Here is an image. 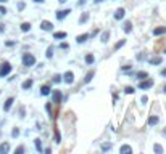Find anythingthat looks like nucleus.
Wrapping results in <instances>:
<instances>
[{"mask_svg": "<svg viewBox=\"0 0 166 154\" xmlns=\"http://www.w3.org/2000/svg\"><path fill=\"white\" fill-rule=\"evenodd\" d=\"M98 2H103V0H95V3H98Z\"/></svg>", "mask_w": 166, "mask_h": 154, "instance_id": "49530a36", "label": "nucleus"}, {"mask_svg": "<svg viewBox=\"0 0 166 154\" xmlns=\"http://www.w3.org/2000/svg\"><path fill=\"white\" fill-rule=\"evenodd\" d=\"M55 141L60 143V132H58V130H55Z\"/></svg>", "mask_w": 166, "mask_h": 154, "instance_id": "7c9ffc66", "label": "nucleus"}, {"mask_svg": "<svg viewBox=\"0 0 166 154\" xmlns=\"http://www.w3.org/2000/svg\"><path fill=\"white\" fill-rule=\"evenodd\" d=\"M161 34H166V27L165 26H160V27H155L153 29V35H161Z\"/></svg>", "mask_w": 166, "mask_h": 154, "instance_id": "6e6552de", "label": "nucleus"}, {"mask_svg": "<svg viewBox=\"0 0 166 154\" xmlns=\"http://www.w3.org/2000/svg\"><path fill=\"white\" fill-rule=\"evenodd\" d=\"M58 2H60V3H65V2H68V0H58Z\"/></svg>", "mask_w": 166, "mask_h": 154, "instance_id": "c03bdc74", "label": "nucleus"}, {"mask_svg": "<svg viewBox=\"0 0 166 154\" xmlns=\"http://www.w3.org/2000/svg\"><path fill=\"white\" fill-rule=\"evenodd\" d=\"M13 98H8L7 101H5V104H3V111H10V108H12V104H13Z\"/></svg>", "mask_w": 166, "mask_h": 154, "instance_id": "9b49d317", "label": "nucleus"}, {"mask_svg": "<svg viewBox=\"0 0 166 154\" xmlns=\"http://www.w3.org/2000/svg\"><path fill=\"white\" fill-rule=\"evenodd\" d=\"M33 79H28V80L24 82V84H23V90H29L31 88V87H33Z\"/></svg>", "mask_w": 166, "mask_h": 154, "instance_id": "dca6fc26", "label": "nucleus"}, {"mask_svg": "<svg viewBox=\"0 0 166 154\" xmlns=\"http://www.w3.org/2000/svg\"><path fill=\"white\" fill-rule=\"evenodd\" d=\"M124 15H126L124 8H118L116 13H115V19H123V18H124Z\"/></svg>", "mask_w": 166, "mask_h": 154, "instance_id": "1a4fd4ad", "label": "nucleus"}, {"mask_svg": "<svg viewBox=\"0 0 166 154\" xmlns=\"http://www.w3.org/2000/svg\"><path fill=\"white\" fill-rule=\"evenodd\" d=\"M153 87V80L152 79H144V80L139 84V88L140 90H147V88H152Z\"/></svg>", "mask_w": 166, "mask_h": 154, "instance_id": "7ed1b4c3", "label": "nucleus"}, {"mask_svg": "<svg viewBox=\"0 0 166 154\" xmlns=\"http://www.w3.org/2000/svg\"><path fill=\"white\" fill-rule=\"evenodd\" d=\"M60 80H61V76H55V77H53V82H55V84H58Z\"/></svg>", "mask_w": 166, "mask_h": 154, "instance_id": "72a5a7b5", "label": "nucleus"}, {"mask_svg": "<svg viewBox=\"0 0 166 154\" xmlns=\"http://www.w3.org/2000/svg\"><path fill=\"white\" fill-rule=\"evenodd\" d=\"M108 39H110V31H106V32H103V35H102V42H103V44H106V42H108Z\"/></svg>", "mask_w": 166, "mask_h": 154, "instance_id": "4be33fe9", "label": "nucleus"}, {"mask_svg": "<svg viewBox=\"0 0 166 154\" xmlns=\"http://www.w3.org/2000/svg\"><path fill=\"white\" fill-rule=\"evenodd\" d=\"M34 2H37V3H42V2H44V0H34Z\"/></svg>", "mask_w": 166, "mask_h": 154, "instance_id": "37998d69", "label": "nucleus"}, {"mask_svg": "<svg viewBox=\"0 0 166 154\" xmlns=\"http://www.w3.org/2000/svg\"><path fill=\"white\" fill-rule=\"evenodd\" d=\"M10 151V143H2L0 145V154H7Z\"/></svg>", "mask_w": 166, "mask_h": 154, "instance_id": "9d476101", "label": "nucleus"}, {"mask_svg": "<svg viewBox=\"0 0 166 154\" xmlns=\"http://www.w3.org/2000/svg\"><path fill=\"white\" fill-rule=\"evenodd\" d=\"M41 27H42V31H53V24L50 21H42Z\"/></svg>", "mask_w": 166, "mask_h": 154, "instance_id": "423d86ee", "label": "nucleus"}, {"mask_svg": "<svg viewBox=\"0 0 166 154\" xmlns=\"http://www.w3.org/2000/svg\"><path fill=\"white\" fill-rule=\"evenodd\" d=\"M3 31H5V26H3V24H0V34L3 32Z\"/></svg>", "mask_w": 166, "mask_h": 154, "instance_id": "ea45409f", "label": "nucleus"}, {"mask_svg": "<svg viewBox=\"0 0 166 154\" xmlns=\"http://www.w3.org/2000/svg\"><path fill=\"white\" fill-rule=\"evenodd\" d=\"M66 37V32H55L53 34V39H57V40H61V39H65Z\"/></svg>", "mask_w": 166, "mask_h": 154, "instance_id": "a211bd4d", "label": "nucleus"}, {"mask_svg": "<svg viewBox=\"0 0 166 154\" xmlns=\"http://www.w3.org/2000/svg\"><path fill=\"white\" fill-rule=\"evenodd\" d=\"M15 153H16V154H20V153H24V146H18Z\"/></svg>", "mask_w": 166, "mask_h": 154, "instance_id": "c756f323", "label": "nucleus"}, {"mask_svg": "<svg viewBox=\"0 0 166 154\" xmlns=\"http://www.w3.org/2000/svg\"><path fill=\"white\" fill-rule=\"evenodd\" d=\"M61 98H63V95H61V90H55L52 93V100H53V103H61Z\"/></svg>", "mask_w": 166, "mask_h": 154, "instance_id": "20e7f679", "label": "nucleus"}, {"mask_svg": "<svg viewBox=\"0 0 166 154\" xmlns=\"http://www.w3.org/2000/svg\"><path fill=\"white\" fill-rule=\"evenodd\" d=\"M69 13H71V10H63V11H58V13H57V19H60V21L65 19Z\"/></svg>", "mask_w": 166, "mask_h": 154, "instance_id": "0eeeda50", "label": "nucleus"}, {"mask_svg": "<svg viewBox=\"0 0 166 154\" xmlns=\"http://www.w3.org/2000/svg\"><path fill=\"white\" fill-rule=\"evenodd\" d=\"M63 80H65L66 84H73V80H74V74L71 72V71H66V72L63 74Z\"/></svg>", "mask_w": 166, "mask_h": 154, "instance_id": "39448f33", "label": "nucleus"}, {"mask_svg": "<svg viewBox=\"0 0 166 154\" xmlns=\"http://www.w3.org/2000/svg\"><path fill=\"white\" fill-rule=\"evenodd\" d=\"M18 135H20V130H18V129H13V132H12V137H13V138H16Z\"/></svg>", "mask_w": 166, "mask_h": 154, "instance_id": "c85d7f7f", "label": "nucleus"}, {"mask_svg": "<svg viewBox=\"0 0 166 154\" xmlns=\"http://www.w3.org/2000/svg\"><path fill=\"white\" fill-rule=\"evenodd\" d=\"M123 29H124L126 34H129L131 31H132V23H131V21H126V23H124V27H123Z\"/></svg>", "mask_w": 166, "mask_h": 154, "instance_id": "f8f14e48", "label": "nucleus"}, {"mask_svg": "<svg viewBox=\"0 0 166 154\" xmlns=\"http://www.w3.org/2000/svg\"><path fill=\"white\" fill-rule=\"evenodd\" d=\"M5 45H7V47H13V45H15V42H5Z\"/></svg>", "mask_w": 166, "mask_h": 154, "instance_id": "e433bc0d", "label": "nucleus"}, {"mask_svg": "<svg viewBox=\"0 0 166 154\" xmlns=\"http://www.w3.org/2000/svg\"><path fill=\"white\" fill-rule=\"evenodd\" d=\"M60 48H68V44H66V42H63V44H60Z\"/></svg>", "mask_w": 166, "mask_h": 154, "instance_id": "c9c22d12", "label": "nucleus"}, {"mask_svg": "<svg viewBox=\"0 0 166 154\" xmlns=\"http://www.w3.org/2000/svg\"><path fill=\"white\" fill-rule=\"evenodd\" d=\"M163 93H166V85H163Z\"/></svg>", "mask_w": 166, "mask_h": 154, "instance_id": "79ce46f5", "label": "nucleus"}, {"mask_svg": "<svg viewBox=\"0 0 166 154\" xmlns=\"http://www.w3.org/2000/svg\"><path fill=\"white\" fill-rule=\"evenodd\" d=\"M153 151H155V153H158V154H160V153H163V148H161V146H160V145H155Z\"/></svg>", "mask_w": 166, "mask_h": 154, "instance_id": "cd10ccee", "label": "nucleus"}, {"mask_svg": "<svg viewBox=\"0 0 166 154\" xmlns=\"http://www.w3.org/2000/svg\"><path fill=\"white\" fill-rule=\"evenodd\" d=\"M10 72H12V64L10 63H3V64L0 66V77L8 76Z\"/></svg>", "mask_w": 166, "mask_h": 154, "instance_id": "f03ea898", "label": "nucleus"}, {"mask_svg": "<svg viewBox=\"0 0 166 154\" xmlns=\"http://www.w3.org/2000/svg\"><path fill=\"white\" fill-rule=\"evenodd\" d=\"M147 101H148V98H147V96H142V103H144V104H145Z\"/></svg>", "mask_w": 166, "mask_h": 154, "instance_id": "4c0bfd02", "label": "nucleus"}, {"mask_svg": "<svg viewBox=\"0 0 166 154\" xmlns=\"http://www.w3.org/2000/svg\"><path fill=\"white\" fill-rule=\"evenodd\" d=\"M5 2H7V0H0V3H5Z\"/></svg>", "mask_w": 166, "mask_h": 154, "instance_id": "a18cd8bd", "label": "nucleus"}, {"mask_svg": "<svg viewBox=\"0 0 166 154\" xmlns=\"http://www.w3.org/2000/svg\"><path fill=\"white\" fill-rule=\"evenodd\" d=\"M124 44H126V39H123V40H119V42H118L116 45H115V50H119V48H121V47H123V45H124Z\"/></svg>", "mask_w": 166, "mask_h": 154, "instance_id": "393cba45", "label": "nucleus"}, {"mask_svg": "<svg viewBox=\"0 0 166 154\" xmlns=\"http://www.w3.org/2000/svg\"><path fill=\"white\" fill-rule=\"evenodd\" d=\"M158 121H160V119H158L157 116H150L148 117V125H157Z\"/></svg>", "mask_w": 166, "mask_h": 154, "instance_id": "4468645a", "label": "nucleus"}, {"mask_svg": "<svg viewBox=\"0 0 166 154\" xmlns=\"http://www.w3.org/2000/svg\"><path fill=\"white\" fill-rule=\"evenodd\" d=\"M36 148H37V151H39V153H42V145H41V140H36Z\"/></svg>", "mask_w": 166, "mask_h": 154, "instance_id": "bb28decb", "label": "nucleus"}, {"mask_svg": "<svg viewBox=\"0 0 166 154\" xmlns=\"http://www.w3.org/2000/svg\"><path fill=\"white\" fill-rule=\"evenodd\" d=\"M110 146H111V145H103V151H106V149H110Z\"/></svg>", "mask_w": 166, "mask_h": 154, "instance_id": "58836bf2", "label": "nucleus"}, {"mask_svg": "<svg viewBox=\"0 0 166 154\" xmlns=\"http://www.w3.org/2000/svg\"><path fill=\"white\" fill-rule=\"evenodd\" d=\"M50 92H52V88H50V85H42V88H41V93L44 95V96H45V95H49Z\"/></svg>", "mask_w": 166, "mask_h": 154, "instance_id": "ddd939ff", "label": "nucleus"}, {"mask_svg": "<svg viewBox=\"0 0 166 154\" xmlns=\"http://www.w3.org/2000/svg\"><path fill=\"white\" fill-rule=\"evenodd\" d=\"M7 13V8L5 7H0V15H5Z\"/></svg>", "mask_w": 166, "mask_h": 154, "instance_id": "f704fd0d", "label": "nucleus"}, {"mask_svg": "<svg viewBox=\"0 0 166 154\" xmlns=\"http://www.w3.org/2000/svg\"><path fill=\"white\" fill-rule=\"evenodd\" d=\"M136 77H137L139 80H144V79H147V77H148V74H147L145 71H140V72L136 74Z\"/></svg>", "mask_w": 166, "mask_h": 154, "instance_id": "2eb2a0df", "label": "nucleus"}, {"mask_svg": "<svg viewBox=\"0 0 166 154\" xmlns=\"http://www.w3.org/2000/svg\"><path fill=\"white\" fill-rule=\"evenodd\" d=\"M121 154H126V153H132V149H131V146H127V145H123L121 146Z\"/></svg>", "mask_w": 166, "mask_h": 154, "instance_id": "6ab92c4d", "label": "nucleus"}, {"mask_svg": "<svg viewBox=\"0 0 166 154\" xmlns=\"http://www.w3.org/2000/svg\"><path fill=\"white\" fill-rule=\"evenodd\" d=\"M45 55H47V58H52V56H53V53H52V48H49V50H47V53H45Z\"/></svg>", "mask_w": 166, "mask_h": 154, "instance_id": "473e14b6", "label": "nucleus"}, {"mask_svg": "<svg viewBox=\"0 0 166 154\" xmlns=\"http://www.w3.org/2000/svg\"><path fill=\"white\" fill-rule=\"evenodd\" d=\"M92 77H94V71H90V72L87 74V76H85L84 82H85V84H87V82H90V80H92Z\"/></svg>", "mask_w": 166, "mask_h": 154, "instance_id": "a878e982", "label": "nucleus"}, {"mask_svg": "<svg viewBox=\"0 0 166 154\" xmlns=\"http://www.w3.org/2000/svg\"><path fill=\"white\" fill-rule=\"evenodd\" d=\"M161 76H163V77H166V69H163V71H161Z\"/></svg>", "mask_w": 166, "mask_h": 154, "instance_id": "a19ab883", "label": "nucleus"}, {"mask_svg": "<svg viewBox=\"0 0 166 154\" xmlns=\"http://www.w3.org/2000/svg\"><path fill=\"white\" fill-rule=\"evenodd\" d=\"M23 64L28 66V68L34 66V64H36V56L31 55V53H24V55H23Z\"/></svg>", "mask_w": 166, "mask_h": 154, "instance_id": "f257e3e1", "label": "nucleus"}, {"mask_svg": "<svg viewBox=\"0 0 166 154\" xmlns=\"http://www.w3.org/2000/svg\"><path fill=\"white\" fill-rule=\"evenodd\" d=\"M165 53H166V48H165Z\"/></svg>", "mask_w": 166, "mask_h": 154, "instance_id": "de8ad7c7", "label": "nucleus"}, {"mask_svg": "<svg viewBox=\"0 0 166 154\" xmlns=\"http://www.w3.org/2000/svg\"><path fill=\"white\" fill-rule=\"evenodd\" d=\"M29 29H31V24H29V23H23V24H21V31H23V32H28Z\"/></svg>", "mask_w": 166, "mask_h": 154, "instance_id": "412c9836", "label": "nucleus"}, {"mask_svg": "<svg viewBox=\"0 0 166 154\" xmlns=\"http://www.w3.org/2000/svg\"><path fill=\"white\" fill-rule=\"evenodd\" d=\"M124 92H126V93H134V88H132V87H126V88H124Z\"/></svg>", "mask_w": 166, "mask_h": 154, "instance_id": "2f4dec72", "label": "nucleus"}, {"mask_svg": "<svg viewBox=\"0 0 166 154\" xmlns=\"http://www.w3.org/2000/svg\"><path fill=\"white\" fill-rule=\"evenodd\" d=\"M85 63L87 64H94V55H85Z\"/></svg>", "mask_w": 166, "mask_h": 154, "instance_id": "5701e85b", "label": "nucleus"}, {"mask_svg": "<svg viewBox=\"0 0 166 154\" xmlns=\"http://www.w3.org/2000/svg\"><path fill=\"white\" fill-rule=\"evenodd\" d=\"M89 34H81V35H79V37H77V44H82V42H85V40H87V39H89Z\"/></svg>", "mask_w": 166, "mask_h": 154, "instance_id": "f3484780", "label": "nucleus"}, {"mask_svg": "<svg viewBox=\"0 0 166 154\" xmlns=\"http://www.w3.org/2000/svg\"><path fill=\"white\" fill-rule=\"evenodd\" d=\"M87 19H89V15H87V13H82V16H81V19H79V23H81V24H84Z\"/></svg>", "mask_w": 166, "mask_h": 154, "instance_id": "b1692460", "label": "nucleus"}, {"mask_svg": "<svg viewBox=\"0 0 166 154\" xmlns=\"http://www.w3.org/2000/svg\"><path fill=\"white\" fill-rule=\"evenodd\" d=\"M160 63H161V58H160V56H157V58H152V60H150V64H153V66L160 64Z\"/></svg>", "mask_w": 166, "mask_h": 154, "instance_id": "aec40b11", "label": "nucleus"}]
</instances>
